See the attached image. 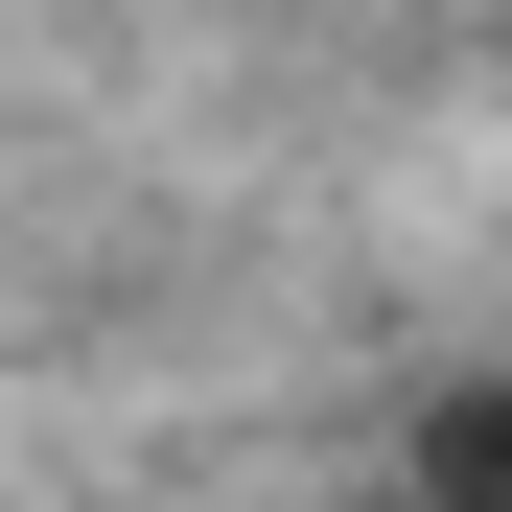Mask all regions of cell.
Returning <instances> with one entry per match:
<instances>
[{
	"label": "cell",
	"instance_id": "obj_1",
	"mask_svg": "<svg viewBox=\"0 0 512 512\" xmlns=\"http://www.w3.org/2000/svg\"><path fill=\"white\" fill-rule=\"evenodd\" d=\"M396 512H512V373H466V396L396 419Z\"/></svg>",
	"mask_w": 512,
	"mask_h": 512
}]
</instances>
